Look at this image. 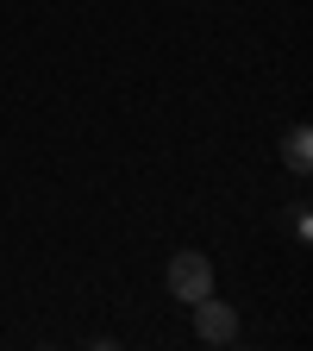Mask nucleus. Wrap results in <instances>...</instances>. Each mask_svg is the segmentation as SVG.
<instances>
[{
  "label": "nucleus",
  "mask_w": 313,
  "mask_h": 351,
  "mask_svg": "<svg viewBox=\"0 0 313 351\" xmlns=\"http://www.w3.org/2000/svg\"><path fill=\"white\" fill-rule=\"evenodd\" d=\"M169 295L175 301H201V295H213V263L201 257V251H175L169 257Z\"/></svg>",
  "instance_id": "1"
},
{
  "label": "nucleus",
  "mask_w": 313,
  "mask_h": 351,
  "mask_svg": "<svg viewBox=\"0 0 313 351\" xmlns=\"http://www.w3.org/2000/svg\"><path fill=\"white\" fill-rule=\"evenodd\" d=\"M195 332H201L207 345H232V332H238V314H232L226 301L201 295V301H195Z\"/></svg>",
  "instance_id": "2"
},
{
  "label": "nucleus",
  "mask_w": 313,
  "mask_h": 351,
  "mask_svg": "<svg viewBox=\"0 0 313 351\" xmlns=\"http://www.w3.org/2000/svg\"><path fill=\"white\" fill-rule=\"evenodd\" d=\"M282 163H288L295 176L313 163V132H307V125H288V132H282Z\"/></svg>",
  "instance_id": "3"
},
{
  "label": "nucleus",
  "mask_w": 313,
  "mask_h": 351,
  "mask_svg": "<svg viewBox=\"0 0 313 351\" xmlns=\"http://www.w3.org/2000/svg\"><path fill=\"white\" fill-rule=\"evenodd\" d=\"M295 239H301V245L313 239V213H307V201H295Z\"/></svg>",
  "instance_id": "4"
}]
</instances>
